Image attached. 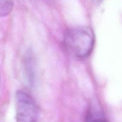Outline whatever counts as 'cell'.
Returning <instances> with one entry per match:
<instances>
[{
  "instance_id": "7",
  "label": "cell",
  "mask_w": 122,
  "mask_h": 122,
  "mask_svg": "<svg viewBox=\"0 0 122 122\" xmlns=\"http://www.w3.org/2000/svg\"><path fill=\"white\" fill-rule=\"evenodd\" d=\"M0 80H1V74H0Z\"/></svg>"
},
{
  "instance_id": "1",
  "label": "cell",
  "mask_w": 122,
  "mask_h": 122,
  "mask_svg": "<svg viewBox=\"0 0 122 122\" xmlns=\"http://www.w3.org/2000/svg\"><path fill=\"white\" fill-rule=\"evenodd\" d=\"M95 35L88 27H76L65 33L64 43L67 50L75 57L85 59L93 51L95 45Z\"/></svg>"
},
{
  "instance_id": "3",
  "label": "cell",
  "mask_w": 122,
  "mask_h": 122,
  "mask_svg": "<svg viewBox=\"0 0 122 122\" xmlns=\"http://www.w3.org/2000/svg\"><path fill=\"white\" fill-rule=\"evenodd\" d=\"M24 71L26 80L32 86L35 81L36 64L35 56L31 51H27L24 57Z\"/></svg>"
},
{
  "instance_id": "5",
  "label": "cell",
  "mask_w": 122,
  "mask_h": 122,
  "mask_svg": "<svg viewBox=\"0 0 122 122\" xmlns=\"http://www.w3.org/2000/svg\"><path fill=\"white\" fill-rule=\"evenodd\" d=\"M14 6V0H0V17H4L11 12Z\"/></svg>"
},
{
  "instance_id": "2",
  "label": "cell",
  "mask_w": 122,
  "mask_h": 122,
  "mask_svg": "<svg viewBox=\"0 0 122 122\" xmlns=\"http://www.w3.org/2000/svg\"><path fill=\"white\" fill-rule=\"evenodd\" d=\"M14 102L16 122H39L40 108L32 96L25 91L17 90Z\"/></svg>"
},
{
  "instance_id": "6",
  "label": "cell",
  "mask_w": 122,
  "mask_h": 122,
  "mask_svg": "<svg viewBox=\"0 0 122 122\" xmlns=\"http://www.w3.org/2000/svg\"><path fill=\"white\" fill-rule=\"evenodd\" d=\"M92 1H94V2H98V3H99V2H102L103 0H92Z\"/></svg>"
},
{
  "instance_id": "4",
  "label": "cell",
  "mask_w": 122,
  "mask_h": 122,
  "mask_svg": "<svg viewBox=\"0 0 122 122\" xmlns=\"http://www.w3.org/2000/svg\"><path fill=\"white\" fill-rule=\"evenodd\" d=\"M85 122H108L101 110L91 107L87 112Z\"/></svg>"
}]
</instances>
